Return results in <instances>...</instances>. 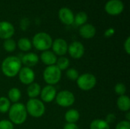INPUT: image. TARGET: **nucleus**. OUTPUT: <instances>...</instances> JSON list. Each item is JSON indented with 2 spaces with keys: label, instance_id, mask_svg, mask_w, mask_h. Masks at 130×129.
<instances>
[{
  "label": "nucleus",
  "instance_id": "obj_1",
  "mask_svg": "<svg viewBox=\"0 0 130 129\" xmlns=\"http://www.w3.org/2000/svg\"><path fill=\"white\" fill-rule=\"evenodd\" d=\"M22 63L18 56H8L5 58L2 63V71L3 74L8 78H13L18 75L20 71Z\"/></svg>",
  "mask_w": 130,
  "mask_h": 129
},
{
  "label": "nucleus",
  "instance_id": "obj_2",
  "mask_svg": "<svg viewBox=\"0 0 130 129\" xmlns=\"http://www.w3.org/2000/svg\"><path fill=\"white\" fill-rule=\"evenodd\" d=\"M9 121L14 125H21L23 124L27 116V113L26 110L25 105L21 103H15L10 106L8 110Z\"/></svg>",
  "mask_w": 130,
  "mask_h": 129
},
{
  "label": "nucleus",
  "instance_id": "obj_3",
  "mask_svg": "<svg viewBox=\"0 0 130 129\" xmlns=\"http://www.w3.org/2000/svg\"><path fill=\"white\" fill-rule=\"evenodd\" d=\"M32 44L35 47V49L43 52L46 50H49L51 48L53 40L48 33L40 32L36 33L33 37Z\"/></svg>",
  "mask_w": 130,
  "mask_h": 129
},
{
  "label": "nucleus",
  "instance_id": "obj_4",
  "mask_svg": "<svg viewBox=\"0 0 130 129\" xmlns=\"http://www.w3.org/2000/svg\"><path fill=\"white\" fill-rule=\"evenodd\" d=\"M25 107L27 113L34 118H40L45 113L46 108L44 103L37 98L30 99Z\"/></svg>",
  "mask_w": 130,
  "mask_h": 129
},
{
  "label": "nucleus",
  "instance_id": "obj_5",
  "mask_svg": "<svg viewBox=\"0 0 130 129\" xmlns=\"http://www.w3.org/2000/svg\"><path fill=\"white\" fill-rule=\"evenodd\" d=\"M62 77V71L56 65L47 66L43 73V78L48 85H54L59 82Z\"/></svg>",
  "mask_w": 130,
  "mask_h": 129
},
{
  "label": "nucleus",
  "instance_id": "obj_6",
  "mask_svg": "<svg viewBox=\"0 0 130 129\" xmlns=\"http://www.w3.org/2000/svg\"><path fill=\"white\" fill-rule=\"evenodd\" d=\"M76 82L78 87L81 90L87 91L93 89L95 87L97 84V79L96 77L91 73H84L82 75H79Z\"/></svg>",
  "mask_w": 130,
  "mask_h": 129
},
{
  "label": "nucleus",
  "instance_id": "obj_7",
  "mask_svg": "<svg viewBox=\"0 0 130 129\" xmlns=\"http://www.w3.org/2000/svg\"><path fill=\"white\" fill-rule=\"evenodd\" d=\"M55 100L59 106L62 107H69L74 104L75 97L71 91L64 90L56 94Z\"/></svg>",
  "mask_w": 130,
  "mask_h": 129
},
{
  "label": "nucleus",
  "instance_id": "obj_8",
  "mask_svg": "<svg viewBox=\"0 0 130 129\" xmlns=\"http://www.w3.org/2000/svg\"><path fill=\"white\" fill-rule=\"evenodd\" d=\"M18 75L20 81L25 85H29L32 84L35 79V73L34 70L29 67L25 66L21 68Z\"/></svg>",
  "mask_w": 130,
  "mask_h": 129
},
{
  "label": "nucleus",
  "instance_id": "obj_9",
  "mask_svg": "<svg viewBox=\"0 0 130 129\" xmlns=\"http://www.w3.org/2000/svg\"><path fill=\"white\" fill-rule=\"evenodd\" d=\"M124 9V5L120 0H110L105 5V11L110 15H118Z\"/></svg>",
  "mask_w": 130,
  "mask_h": 129
},
{
  "label": "nucleus",
  "instance_id": "obj_10",
  "mask_svg": "<svg viewBox=\"0 0 130 129\" xmlns=\"http://www.w3.org/2000/svg\"><path fill=\"white\" fill-rule=\"evenodd\" d=\"M68 52L73 59H81L85 53V46L82 43L78 41H74L71 43L69 46H68Z\"/></svg>",
  "mask_w": 130,
  "mask_h": 129
},
{
  "label": "nucleus",
  "instance_id": "obj_11",
  "mask_svg": "<svg viewBox=\"0 0 130 129\" xmlns=\"http://www.w3.org/2000/svg\"><path fill=\"white\" fill-rule=\"evenodd\" d=\"M51 47L53 48V52L56 56H63L68 52V43L62 38H58L53 41Z\"/></svg>",
  "mask_w": 130,
  "mask_h": 129
},
{
  "label": "nucleus",
  "instance_id": "obj_12",
  "mask_svg": "<svg viewBox=\"0 0 130 129\" xmlns=\"http://www.w3.org/2000/svg\"><path fill=\"white\" fill-rule=\"evenodd\" d=\"M57 93L56 89L53 85H46L40 91V97L41 100L45 103H50L53 101L56 98Z\"/></svg>",
  "mask_w": 130,
  "mask_h": 129
},
{
  "label": "nucleus",
  "instance_id": "obj_13",
  "mask_svg": "<svg viewBox=\"0 0 130 129\" xmlns=\"http://www.w3.org/2000/svg\"><path fill=\"white\" fill-rule=\"evenodd\" d=\"M14 33V26L8 21L0 22V38L3 40L10 39Z\"/></svg>",
  "mask_w": 130,
  "mask_h": 129
},
{
  "label": "nucleus",
  "instance_id": "obj_14",
  "mask_svg": "<svg viewBox=\"0 0 130 129\" xmlns=\"http://www.w3.org/2000/svg\"><path fill=\"white\" fill-rule=\"evenodd\" d=\"M59 17L60 21L66 25H70L74 23V14L69 8L65 7L60 8V10L59 11Z\"/></svg>",
  "mask_w": 130,
  "mask_h": 129
},
{
  "label": "nucleus",
  "instance_id": "obj_15",
  "mask_svg": "<svg viewBox=\"0 0 130 129\" xmlns=\"http://www.w3.org/2000/svg\"><path fill=\"white\" fill-rule=\"evenodd\" d=\"M21 63H23L26 67H34L35 66L39 61L38 56L34 52H28L22 56L21 59H20Z\"/></svg>",
  "mask_w": 130,
  "mask_h": 129
},
{
  "label": "nucleus",
  "instance_id": "obj_16",
  "mask_svg": "<svg viewBox=\"0 0 130 129\" xmlns=\"http://www.w3.org/2000/svg\"><path fill=\"white\" fill-rule=\"evenodd\" d=\"M79 34L85 39H91L96 34V28L91 24H85L80 27Z\"/></svg>",
  "mask_w": 130,
  "mask_h": 129
},
{
  "label": "nucleus",
  "instance_id": "obj_17",
  "mask_svg": "<svg viewBox=\"0 0 130 129\" xmlns=\"http://www.w3.org/2000/svg\"><path fill=\"white\" fill-rule=\"evenodd\" d=\"M40 59L44 65L50 66V65H56L57 61V57L53 52L50 50H46L43 51L40 55Z\"/></svg>",
  "mask_w": 130,
  "mask_h": 129
},
{
  "label": "nucleus",
  "instance_id": "obj_18",
  "mask_svg": "<svg viewBox=\"0 0 130 129\" xmlns=\"http://www.w3.org/2000/svg\"><path fill=\"white\" fill-rule=\"evenodd\" d=\"M118 109L122 112H128L130 109V99L127 95L120 96L117 101Z\"/></svg>",
  "mask_w": 130,
  "mask_h": 129
},
{
  "label": "nucleus",
  "instance_id": "obj_19",
  "mask_svg": "<svg viewBox=\"0 0 130 129\" xmlns=\"http://www.w3.org/2000/svg\"><path fill=\"white\" fill-rule=\"evenodd\" d=\"M40 91H41L40 85L34 82L29 84L27 88V93L30 99H34L37 97L40 94Z\"/></svg>",
  "mask_w": 130,
  "mask_h": 129
},
{
  "label": "nucleus",
  "instance_id": "obj_20",
  "mask_svg": "<svg viewBox=\"0 0 130 129\" xmlns=\"http://www.w3.org/2000/svg\"><path fill=\"white\" fill-rule=\"evenodd\" d=\"M80 118V113L77 109H71L65 114V119L67 123H75Z\"/></svg>",
  "mask_w": 130,
  "mask_h": 129
},
{
  "label": "nucleus",
  "instance_id": "obj_21",
  "mask_svg": "<svg viewBox=\"0 0 130 129\" xmlns=\"http://www.w3.org/2000/svg\"><path fill=\"white\" fill-rule=\"evenodd\" d=\"M21 97V90L17 87H12L9 90L8 93V99L10 102H12L14 103H18Z\"/></svg>",
  "mask_w": 130,
  "mask_h": 129
},
{
  "label": "nucleus",
  "instance_id": "obj_22",
  "mask_svg": "<svg viewBox=\"0 0 130 129\" xmlns=\"http://www.w3.org/2000/svg\"><path fill=\"white\" fill-rule=\"evenodd\" d=\"M90 129H110V125L104 119H94L90 124Z\"/></svg>",
  "mask_w": 130,
  "mask_h": 129
},
{
  "label": "nucleus",
  "instance_id": "obj_23",
  "mask_svg": "<svg viewBox=\"0 0 130 129\" xmlns=\"http://www.w3.org/2000/svg\"><path fill=\"white\" fill-rule=\"evenodd\" d=\"M18 48L24 52H27L30 51L32 48V43L30 42V40L27 38H21L18 43H17Z\"/></svg>",
  "mask_w": 130,
  "mask_h": 129
},
{
  "label": "nucleus",
  "instance_id": "obj_24",
  "mask_svg": "<svg viewBox=\"0 0 130 129\" xmlns=\"http://www.w3.org/2000/svg\"><path fill=\"white\" fill-rule=\"evenodd\" d=\"M70 65V61L68 58L65 57V56H60V58L57 59L56 65L61 70H66L68 69V68L69 67Z\"/></svg>",
  "mask_w": 130,
  "mask_h": 129
},
{
  "label": "nucleus",
  "instance_id": "obj_25",
  "mask_svg": "<svg viewBox=\"0 0 130 129\" xmlns=\"http://www.w3.org/2000/svg\"><path fill=\"white\" fill-rule=\"evenodd\" d=\"M11 106V103L9 100L5 97H0V113H5L8 112Z\"/></svg>",
  "mask_w": 130,
  "mask_h": 129
},
{
  "label": "nucleus",
  "instance_id": "obj_26",
  "mask_svg": "<svg viewBox=\"0 0 130 129\" xmlns=\"http://www.w3.org/2000/svg\"><path fill=\"white\" fill-rule=\"evenodd\" d=\"M87 21H88V14L84 11L78 12L75 15L74 19V22H75L77 25H82V26L86 24Z\"/></svg>",
  "mask_w": 130,
  "mask_h": 129
},
{
  "label": "nucleus",
  "instance_id": "obj_27",
  "mask_svg": "<svg viewBox=\"0 0 130 129\" xmlns=\"http://www.w3.org/2000/svg\"><path fill=\"white\" fill-rule=\"evenodd\" d=\"M17 46V43H15V41L12 39H7L5 40L4 43H3V47L5 49V50L8 52H12L15 50Z\"/></svg>",
  "mask_w": 130,
  "mask_h": 129
},
{
  "label": "nucleus",
  "instance_id": "obj_28",
  "mask_svg": "<svg viewBox=\"0 0 130 129\" xmlns=\"http://www.w3.org/2000/svg\"><path fill=\"white\" fill-rule=\"evenodd\" d=\"M66 77L68 79L71 80V81H77L78 78L79 77V73L78 71L75 69V68H69L67 69L66 71Z\"/></svg>",
  "mask_w": 130,
  "mask_h": 129
},
{
  "label": "nucleus",
  "instance_id": "obj_29",
  "mask_svg": "<svg viewBox=\"0 0 130 129\" xmlns=\"http://www.w3.org/2000/svg\"><path fill=\"white\" fill-rule=\"evenodd\" d=\"M114 90H115V93L119 96L125 95V94L126 92V87L123 83H118L116 84V86L114 87Z\"/></svg>",
  "mask_w": 130,
  "mask_h": 129
},
{
  "label": "nucleus",
  "instance_id": "obj_30",
  "mask_svg": "<svg viewBox=\"0 0 130 129\" xmlns=\"http://www.w3.org/2000/svg\"><path fill=\"white\" fill-rule=\"evenodd\" d=\"M0 129H14V125L7 119L0 121Z\"/></svg>",
  "mask_w": 130,
  "mask_h": 129
},
{
  "label": "nucleus",
  "instance_id": "obj_31",
  "mask_svg": "<svg viewBox=\"0 0 130 129\" xmlns=\"http://www.w3.org/2000/svg\"><path fill=\"white\" fill-rule=\"evenodd\" d=\"M116 129H130V122L126 120L120 121L117 125Z\"/></svg>",
  "mask_w": 130,
  "mask_h": 129
},
{
  "label": "nucleus",
  "instance_id": "obj_32",
  "mask_svg": "<svg viewBox=\"0 0 130 129\" xmlns=\"http://www.w3.org/2000/svg\"><path fill=\"white\" fill-rule=\"evenodd\" d=\"M105 121L110 125L111 123H113L115 122L116 121V116L113 114V113H109L107 116H106V119Z\"/></svg>",
  "mask_w": 130,
  "mask_h": 129
},
{
  "label": "nucleus",
  "instance_id": "obj_33",
  "mask_svg": "<svg viewBox=\"0 0 130 129\" xmlns=\"http://www.w3.org/2000/svg\"><path fill=\"white\" fill-rule=\"evenodd\" d=\"M124 50L126 51V52L129 55L130 54V37H127V39L126 40L125 43H124Z\"/></svg>",
  "mask_w": 130,
  "mask_h": 129
},
{
  "label": "nucleus",
  "instance_id": "obj_34",
  "mask_svg": "<svg viewBox=\"0 0 130 129\" xmlns=\"http://www.w3.org/2000/svg\"><path fill=\"white\" fill-rule=\"evenodd\" d=\"M63 129H78V127L75 123H66Z\"/></svg>",
  "mask_w": 130,
  "mask_h": 129
},
{
  "label": "nucleus",
  "instance_id": "obj_35",
  "mask_svg": "<svg viewBox=\"0 0 130 129\" xmlns=\"http://www.w3.org/2000/svg\"><path fill=\"white\" fill-rule=\"evenodd\" d=\"M114 33H115V30H114L113 28H109V29H107V30L105 31L104 35H105V36H107V37H110V36H112L114 34Z\"/></svg>",
  "mask_w": 130,
  "mask_h": 129
},
{
  "label": "nucleus",
  "instance_id": "obj_36",
  "mask_svg": "<svg viewBox=\"0 0 130 129\" xmlns=\"http://www.w3.org/2000/svg\"><path fill=\"white\" fill-rule=\"evenodd\" d=\"M126 121H130V113L128 111L127 113H126Z\"/></svg>",
  "mask_w": 130,
  "mask_h": 129
}]
</instances>
